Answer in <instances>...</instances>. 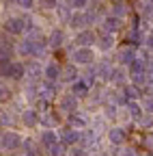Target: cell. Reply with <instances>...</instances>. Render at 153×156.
<instances>
[{
	"instance_id": "obj_1",
	"label": "cell",
	"mask_w": 153,
	"mask_h": 156,
	"mask_svg": "<svg viewBox=\"0 0 153 156\" xmlns=\"http://www.w3.org/2000/svg\"><path fill=\"white\" fill-rule=\"evenodd\" d=\"M28 28V20H22V17H13L7 22V30L9 33H22Z\"/></svg>"
},
{
	"instance_id": "obj_2",
	"label": "cell",
	"mask_w": 153,
	"mask_h": 156,
	"mask_svg": "<svg viewBox=\"0 0 153 156\" xmlns=\"http://www.w3.org/2000/svg\"><path fill=\"white\" fill-rule=\"evenodd\" d=\"M22 74H24V65L20 63H11L9 67L2 69V76H9V78H22Z\"/></svg>"
},
{
	"instance_id": "obj_3",
	"label": "cell",
	"mask_w": 153,
	"mask_h": 156,
	"mask_svg": "<svg viewBox=\"0 0 153 156\" xmlns=\"http://www.w3.org/2000/svg\"><path fill=\"white\" fill-rule=\"evenodd\" d=\"M73 58H75L78 63H91V61H93V52H91L88 48H80V50L73 52Z\"/></svg>"
},
{
	"instance_id": "obj_4",
	"label": "cell",
	"mask_w": 153,
	"mask_h": 156,
	"mask_svg": "<svg viewBox=\"0 0 153 156\" xmlns=\"http://www.w3.org/2000/svg\"><path fill=\"white\" fill-rule=\"evenodd\" d=\"M20 141H22L20 134H15V132H5V134H2V145H5V147H15Z\"/></svg>"
},
{
	"instance_id": "obj_5",
	"label": "cell",
	"mask_w": 153,
	"mask_h": 156,
	"mask_svg": "<svg viewBox=\"0 0 153 156\" xmlns=\"http://www.w3.org/2000/svg\"><path fill=\"white\" fill-rule=\"evenodd\" d=\"M93 41H95V35L91 30H84V33H80L78 37H75V44H80V46H88Z\"/></svg>"
},
{
	"instance_id": "obj_6",
	"label": "cell",
	"mask_w": 153,
	"mask_h": 156,
	"mask_svg": "<svg viewBox=\"0 0 153 156\" xmlns=\"http://www.w3.org/2000/svg\"><path fill=\"white\" fill-rule=\"evenodd\" d=\"M61 108L63 111H73L75 108V95L73 93H67L63 100H61Z\"/></svg>"
},
{
	"instance_id": "obj_7",
	"label": "cell",
	"mask_w": 153,
	"mask_h": 156,
	"mask_svg": "<svg viewBox=\"0 0 153 156\" xmlns=\"http://www.w3.org/2000/svg\"><path fill=\"white\" fill-rule=\"evenodd\" d=\"M119 61H121V63H129V65H131L134 61H136V58H134V50H131V48H123V50L119 52Z\"/></svg>"
},
{
	"instance_id": "obj_8",
	"label": "cell",
	"mask_w": 153,
	"mask_h": 156,
	"mask_svg": "<svg viewBox=\"0 0 153 156\" xmlns=\"http://www.w3.org/2000/svg\"><path fill=\"white\" fill-rule=\"evenodd\" d=\"M104 26H106V30H119L121 28V20L117 15H110V17H106Z\"/></svg>"
},
{
	"instance_id": "obj_9",
	"label": "cell",
	"mask_w": 153,
	"mask_h": 156,
	"mask_svg": "<svg viewBox=\"0 0 153 156\" xmlns=\"http://www.w3.org/2000/svg\"><path fill=\"white\" fill-rule=\"evenodd\" d=\"M45 74H48V78H50V80H56V78L61 76V67L56 65V63H50V65L45 67Z\"/></svg>"
},
{
	"instance_id": "obj_10",
	"label": "cell",
	"mask_w": 153,
	"mask_h": 156,
	"mask_svg": "<svg viewBox=\"0 0 153 156\" xmlns=\"http://www.w3.org/2000/svg\"><path fill=\"white\" fill-rule=\"evenodd\" d=\"M127 41H129V44H134V46H136V44H140V41H142V35H140V30H138V28L129 30V33H127Z\"/></svg>"
},
{
	"instance_id": "obj_11",
	"label": "cell",
	"mask_w": 153,
	"mask_h": 156,
	"mask_svg": "<svg viewBox=\"0 0 153 156\" xmlns=\"http://www.w3.org/2000/svg\"><path fill=\"white\" fill-rule=\"evenodd\" d=\"M123 139H125V134H123L121 128H114V130L110 132V141H112V143H121Z\"/></svg>"
},
{
	"instance_id": "obj_12",
	"label": "cell",
	"mask_w": 153,
	"mask_h": 156,
	"mask_svg": "<svg viewBox=\"0 0 153 156\" xmlns=\"http://www.w3.org/2000/svg\"><path fill=\"white\" fill-rule=\"evenodd\" d=\"M41 141L45 143V145H56L54 141H56V134L52 132V130H45L43 134H41Z\"/></svg>"
},
{
	"instance_id": "obj_13",
	"label": "cell",
	"mask_w": 153,
	"mask_h": 156,
	"mask_svg": "<svg viewBox=\"0 0 153 156\" xmlns=\"http://www.w3.org/2000/svg\"><path fill=\"white\" fill-rule=\"evenodd\" d=\"M50 44H52L54 48H58V46L63 44V33H61V30H54L52 37H50Z\"/></svg>"
},
{
	"instance_id": "obj_14",
	"label": "cell",
	"mask_w": 153,
	"mask_h": 156,
	"mask_svg": "<svg viewBox=\"0 0 153 156\" xmlns=\"http://www.w3.org/2000/svg\"><path fill=\"white\" fill-rule=\"evenodd\" d=\"M24 124H26V126L37 124V115H35V111H26V113H24Z\"/></svg>"
},
{
	"instance_id": "obj_15",
	"label": "cell",
	"mask_w": 153,
	"mask_h": 156,
	"mask_svg": "<svg viewBox=\"0 0 153 156\" xmlns=\"http://www.w3.org/2000/svg\"><path fill=\"white\" fill-rule=\"evenodd\" d=\"M71 93H73L75 98H78V95H86V85H82V83H78V85H73Z\"/></svg>"
},
{
	"instance_id": "obj_16",
	"label": "cell",
	"mask_w": 153,
	"mask_h": 156,
	"mask_svg": "<svg viewBox=\"0 0 153 156\" xmlns=\"http://www.w3.org/2000/svg\"><path fill=\"white\" fill-rule=\"evenodd\" d=\"M112 44H114V39H112L110 35H106V37H101V39H99V46H101L104 50H108V48H112Z\"/></svg>"
},
{
	"instance_id": "obj_17",
	"label": "cell",
	"mask_w": 153,
	"mask_h": 156,
	"mask_svg": "<svg viewBox=\"0 0 153 156\" xmlns=\"http://www.w3.org/2000/svg\"><path fill=\"white\" fill-rule=\"evenodd\" d=\"M84 22H86V15H73L71 17V26H75V28H80Z\"/></svg>"
},
{
	"instance_id": "obj_18",
	"label": "cell",
	"mask_w": 153,
	"mask_h": 156,
	"mask_svg": "<svg viewBox=\"0 0 153 156\" xmlns=\"http://www.w3.org/2000/svg\"><path fill=\"white\" fill-rule=\"evenodd\" d=\"M75 139H78V134H75L73 130H65V132H63V141H67V143H73Z\"/></svg>"
},
{
	"instance_id": "obj_19",
	"label": "cell",
	"mask_w": 153,
	"mask_h": 156,
	"mask_svg": "<svg viewBox=\"0 0 153 156\" xmlns=\"http://www.w3.org/2000/svg\"><path fill=\"white\" fill-rule=\"evenodd\" d=\"M75 76H78V72H75V67H67V69H65V76H63V78H65V80H73Z\"/></svg>"
},
{
	"instance_id": "obj_20",
	"label": "cell",
	"mask_w": 153,
	"mask_h": 156,
	"mask_svg": "<svg viewBox=\"0 0 153 156\" xmlns=\"http://www.w3.org/2000/svg\"><path fill=\"white\" fill-rule=\"evenodd\" d=\"M125 11H127V7H125V5H121V2L114 5V15H117V17H119V15H123Z\"/></svg>"
},
{
	"instance_id": "obj_21",
	"label": "cell",
	"mask_w": 153,
	"mask_h": 156,
	"mask_svg": "<svg viewBox=\"0 0 153 156\" xmlns=\"http://www.w3.org/2000/svg\"><path fill=\"white\" fill-rule=\"evenodd\" d=\"M123 76H125V74H123L121 69H117V72H114V74H112V78H114V83H123V80H125V78H123Z\"/></svg>"
},
{
	"instance_id": "obj_22",
	"label": "cell",
	"mask_w": 153,
	"mask_h": 156,
	"mask_svg": "<svg viewBox=\"0 0 153 156\" xmlns=\"http://www.w3.org/2000/svg\"><path fill=\"white\" fill-rule=\"evenodd\" d=\"M125 93H127V98H136V95H138V89H136V87H127Z\"/></svg>"
},
{
	"instance_id": "obj_23",
	"label": "cell",
	"mask_w": 153,
	"mask_h": 156,
	"mask_svg": "<svg viewBox=\"0 0 153 156\" xmlns=\"http://www.w3.org/2000/svg\"><path fill=\"white\" fill-rule=\"evenodd\" d=\"M39 2H41L45 9H52V7H56V0H39Z\"/></svg>"
},
{
	"instance_id": "obj_24",
	"label": "cell",
	"mask_w": 153,
	"mask_h": 156,
	"mask_svg": "<svg viewBox=\"0 0 153 156\" xmlns=\"http://www.w3.org/2000/svg\"><path fill=\"white\" fill-rule=\"evenodd\" d=\"M99 74H101L104 78H108V74H110V67H108L106 63H104V65H99Z\"/></svg>"
},
{
	"instance_id": "obj_25",
	"label": "cell",
	"mask_w": 153,
	"mask_h": 156,
	"mask_svg": "<svg viewBox=\"0 0 153 156\" xmlns=\"http://www.w3.org/2000/svg\"><path fill=\"white\" fill-rule=\"evenodd\" d=\"M129 111H131L134 117H138V115H140V106H138V104H129Z\"/></svg>"
},
{
	"instance_id": "obj_26",
	"label": "cell",
	"mask_w": 153,
	"mask_h": 156,
	"mask_svg": "<svg viewBox=\"0 0 153 156\" xmlns=\"http://www.w3.org/2000/svg\"><path fill=\"white\" fill-rule=\"evenodd\" d=\"M93 80H95V72H88L84 78V85H93Z\"/></svg>"
},
{
	"instance_id": "obj_27",
	"label": "cell",
	"mask_w": 153,
	"mask_h": 156,
	"mask_svg": "<svg viewBox=\"0 0 153 156\" xmlns=\"http://www.w3.org/2000/svg\"><path fill=\"white\" fill-rule=\"evenodd\" d=\"M52 154H54V156H61V154H63V147H61V145H52Z\"/></svg>"
},
{
	"instance_id": "obj_28",
	"label": "cell",
	"mask_w": 153,
	"mask_h": 156,
	"mask_svg": "<svg viewBox=\"0 0 153 156\" xmlns=\"http://www.w3.org/2000/svg\"><path fill=\"white\" fill-rule=\"evenodd\" d=\"M71 124H75V126H84V119H80V117H71Z\"/></svg>"
},
{
	"instance_id": "obj_29",
	"label": "cell",
	"mask_w": 153,
	"mask_h": 156,
	"mask_svg": "<svg viewBox=\"0 0 153 156\" xmlns=\"http://www.w3.org/2000/svg\"><path fill=\"white\" fill-rule=\"evenodd\" d=\"M17 2H20L22 7H26V9H30V7H32V0H17Z\"/></svg>"
},
{
	"instance_id": "obj_30",
	"label": "cell",
	"mask_w": 153,
	"mask_h": 156,
	"mask_svg": "<svg viewBox=\"0 0 153 156\" xmlns=\"http://www.w3.org/2000/svg\"><path fill=\"white\" fill-rule=\"evenodd\" d=\"M71 5H73V7H84L86 0H71Z\"/></svg>"
},
{
	"instance_id": "obj_31",
	"label": "cell",
	"mask_w": 153,
	"mask_h": 156,
	"mask_svg": "<svg viewBox=\"0 0 153 156\" xmlns=\"http://www.w3.org/2000/svg\"><path fill=\"white\" fill-rule=\"evenodd\" d=\"M52 91H54L52 87H43V95H45V98H50V95H52Z\"/></svg>"
},
{
	"instance_id": "obj_32",
	"label": "cell",
	"mask_w": 153,
	"mask_h": 156,
	"mask_svg": "<svg viewBox=\"0 0 153 156\" xmlns=\"http://www.w3.org/2000/svg\"><path fill=\"white\" fill-rule=\"evenodd\" d=\"M0 93H2V100H5V98H9V89H5V87H2V91H0Z\"/></svg>"
},
{
	"instance_id": "obj_33",
	"label": "cell",
	"mask_w": 153,
	"mask_h": 156,
	"mask_svg": "<svg viewBox=\"0 0 153 156\" xmlns=\"http://www.w3.org/2000/svg\"><path fill=\"white\" fill-rule=\"evenodd\" d=\"M147 91H149V93L153 95V83H149V85H147Z\"/></svg>"
}]
</instances>
